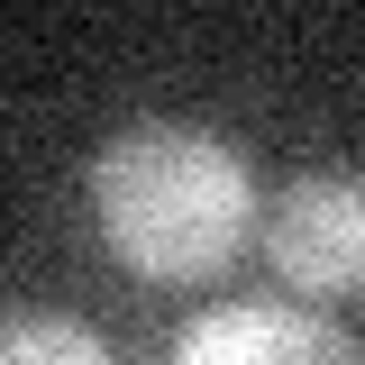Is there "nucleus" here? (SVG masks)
I'll list each match as a JSON object with an SVG mask.
<instances>
[{
  "mask_svg": "<svg viewBox=\"0 0 365 365\" xmlns=\"http://www.w3.org/2000/svg\"><path fill=\"white\" fill-rule=\"evenodd\" d=\"M265 265L292 292H365V174H292L265 210Z\"/></svg>",
  "mask_w": 365,
  "mask_h": 365,
  "instance_id": "nucleus-2",
  "label": "nucleus"
},
{
  "mask_svg": "<svg viewBox=\"0 0 365 365\" xmlns=\"http://www.w3.org/2000/svg\"><path fill=\"white\" fill-rule=\"evenodd\" d=\"M91 220L110 256L146 283H201L220 274L256 228V174L220 128L192 119H137L91 155Z\"/></svg>",
  "mask_w": 365,
  "mask_h": 365,
  "instance_id": "nucleus-1",
  "label": "nucleus"
},
{
  "mask_svg": "<svg viewBox=\"0 0 365 365\" xmlns=\"http://www.w3.org/2000/svg\"><path fill=\"white\" fill-rule=\"evenodd\" d=\"M174 365H365L356 338L302 302H228L182 329Z\"/></svg>",
  "mask_w": 365,
  "mask_h": 365,
  "instance_id": "nucleus-3",
  "label": "nucleus"
},
{
  "mask_svg": "<svg viewBox=\"0 0 365 365\" xmlns=\"http://www.w3.org/2000/svg\"><path fill=\"white\" fill-rule=\"evenodd\" d=\"M0 365H119L64 311H0Z\"/></svg>",
  "mask_w": 365,
  "mask_h": 365,
  "instance_id": "nucleus-4",
  "label": "nucleus"
}]
</instances>
